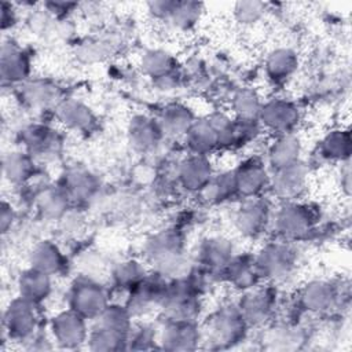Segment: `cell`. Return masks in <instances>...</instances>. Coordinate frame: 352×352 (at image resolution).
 <instances>
[{
	"instance_id": "1",
	"label": "cell",
	"mask_w": 352,
	"mask_h": 352,
	"mask_svg": "<svg viewBox=\"0 0 352 352\" xmlns=\"http://www.w3.org/2000/svg\"><path fill=\"white\" fill-rule=\"evenodd\" d=\"M248 326L249 323L238 305H224L208 320L206 341L212 348H228L245 338Z\"/></svg>"
},
{
	"instance_id": "2",
	"label": "cell",
	"mask_w": 352,
	"mask_h": 352,
	"mask_svg": "<svg viewBox=\"0 0 352 352\" xmlns=\"http://www.w3.org/2000/svg\"><path fill=\"white\" fill-rule=\"evenodd\" d=\"M183 242L175 230L154 235L146 246L147 258L155 265L157 272L165 275L177 270L183 257Z\"/></svg>"
},
{
	"instance_id": "3",
	"label": "cell",
	"mask_w": 352,
	"mask_h": 352,
	"mask_svg": "<svg viewBox=\"0 0 352 352\" xmlns=\"http://www.w3.org/2000/svg\"><path fill=\"white\" fill-rule=\"evenodd\" d=\"M36 302L23 297L12 300L4 312V330L10 340L29 341L36 336L38 315Z\"/></svg>"
},
{
	"instance_id": "4",
	"label": "cell",
	"mask_w": 352,
	"mask_h": 352,
	"mask_svg": "<svg viewBox=\"0 0 352 352\" xmlns=\"http://www.w3.org/2000/svg\"><path fill=\"white\" fill-rule=\"evenodd\" d=\"M276 231L285 239H300L312 231L315 214L308 205L290 201L286 202L274 216Z\"/></svg>"
},
{
	"instance_id": "5",
	"label": "cell",
	"mask_w": 352,
	"mask_h": 352,
	"mask_svg": "<svg viewBox=\"0 0 352 352\" xmlns=\"http://www.w3.org/2000/svg\"><path fill=\"white\" fill-rule=\"evenodd\" d=\"M69 305L85 319H96L109 305L107 293L91 279H78L69 292Z\"/></svg>"
},
{
	"instance_id": "6",
	"label": "cell",
	"mask_w": 352,
	"mask_h": 352,
	"mask_svg": "<svg viewBox=\"0 0 352 352\" xmlns=\"http://www.w3.org/2000/svg\"><path fill=\"white\" fill-rule=\"evenodd\" d=\"M261 278L279 280L287 278L296 264V254L287 243L271 242L254 257Z\"/></svg>"
},
{
	"instance_id": "7",
	"label": "cell",
	"mask_w": 352,
	"mask_h": 352,
	"mask_svg": "<svg viewBox=\"0 0 352 352\" xmlns=\"http://www.w3.org/2000/svg\"><path fill=\"white\" fill-rule=\"evenodd\" d=\"M168 283L162 274L155 272L144 276L132 290H129L128 304L125 305L132 315H142L148 312L153 307L161 305Z\"/></svg>"
},
{
	"instance_id": "8",
	"label": "cell",
	"mask_w": 352,
	"mask_h": 352,
	"mask_svg": "<svg viewBox=\"0 0 352 352\" xmlns=\"http://www.w3.org/2000/svg\"><path fill=\"white\" fill-rule=\"evenodd\" d=\"M85 318L69 308V311L58 314L51 322V333L54 341L62 348H76L88 340V329Z\"/></svg>"
},
{
	"instance_id": "9",
	"label": "cell",
	"mask_w": 352,
	"mask_h": 352,
	"mask_svg": "<svg viewBox=\"0 0 352 352\" xmlns=\"http://www.w3.org/2000/svg\"><path fill=\"white\" fill-rule=\"evenodd\" d=\"M308 169L298 161L285 168L274 170V177L270 179V186L279 199L286 202L296 201L307 187Z\"/></svg>"
},
{
	"instance_id": "10",
	"label": "cell",
	"mask_w": 352,
	"mask_h": 352,
	"mask_svg": "<svg viewBox=\"0 0 352 352\" xmlns=\"http://www.w3.org/2000/svg\"><path fill=\"white\" fill-rule=\"evenodd\" d=\"M298 117V109L293 102L278 98L261 104L258 122L278 135H285L293 133L292 131L297 125Z\"/></svg>"
},
{
	"instance_id": "11",
	"label": "cell",
	"mask_w": 352,
	"mask_h": 352,
	"mask_svg": "<svg viewBox=\"0 0 352 352\" xmlns=\"http://www.w3.org/2000/svg\"><path fill=\"white\" fill-rule=\"evenodd\" d=\"M270 205L260 197L245 198L235 214V226L245 236H258L265 230L270 221Z\"/></svg>"
},
{
	"instance_id": "12",
	"label": "cell",
	"mask_w": 352,
	"mask_h": 352,
	"mask_svg": "<svg viewBox=\"0 0 352 352\" xmlns=\"http://www.w3.org/2000/svg\"><path fill=\"white\" fill-rule=\"evenodd\" d=\"M256 287L245 292L238 307L249 324L258 326L270 320L275 309V293L271 287Z\"/></svg>"
},
{
	"instance_id": "13",
	"label": "cell",
	"mask_w": 352,
	"mask_h": 352,
	"mask_svg": "<svg viewBox=\"0 0 352 352\" xmlns=\"http://www.w3.org/2000/svg\"><path fill=\"white\" fill-rule=\"evenodd\" d=\"M234 179L238 194L245 198L258 197V194L270 186V177L264 164L257 158H249L243 161L236 170H234Z\"/></svg>"
},
{
	"instance_id": "14",
	"label": "cell",
	"mask_w": 352,
	"mask_h": 352,
	"mask_svg": "<svg viewBox=\"0 0 352 352\" xmlns=\"http://www.w3.org/2000/svg\"><path fill=\"white\" fill-rule=\"evenodd\" d=\"M198 330L194 320H166L160 336V342L162 348L170 351L192 349L201 340Z\"/></svg>"
},
{
	"instance_id": "15",
	"label": "cell",
	"mask_w": 352,
	"mask_h": 352,
	"mask_svg": "<svg viewBox=\"0 0 352 352\" xmlns=\"http://www.w3.org/2000/svg\"><path fill=\"white\" fill-rule=\"evenodd\" d=\"M212 166L205 155L192 154L179 168V180L190 191H202L212 179Z\"/></svg>"
},
{
	"instance_id": "16",
	"label": "cell",
	"mask_w": 352,
	"mask_h": 352,
	"mask_svg": "<svg viewBox=\"0 0 352 352\" xmlns=\"http://www.w3.org/2000/svg\"><path fill=\"white\" fill-rule=\"evenodd\" d=\"M337 300L336 287L326 280H314L308 283L300 296V304L304 309L315 314L329 311Z\"/></svg>"
},
{
	"instance_id": "17",
	"label": "cell",
	"mask_w": 352,
	"mask_h": 352,
	"mask_svg": "<svg viewBox=\"0 0 352 352\" xmlns=\"http://www.w3.org/2000/svg\"><path fill=\"white\" fill-rule=\"evenodd\" d=\"M223 272L234 287L243 292L256 287L261 279L254 263V257L248 256L232 257Z\"/></svg>"
},
{
	"instance_id": "18",
	"label": "cell",
	"mask_w": 352,
	"mask_h": 352,
	"mask_svg": "<svg viewBox=\"0 0 352 352\" xmlns=\"http://www.w3.org/2000/svg\"><path fill=\"white\" fill-rule=\"evenodd\" d=\"M18 287L21 297L38 304L51 293V275L30 267L21 274Z\"/></svg>"
},
{
	"instance_id": "19",
	"label": "cell",
	"mask_w": 352,
	"mask_h": 352,
	"mask_svg": "<svg viewBox=\"0 0 352 352\" xmlns=\"http://www.w3.org/2000/svg\"><path fill=\"white\" fill-rule=\"evenodd\" d=\"M199 258L206 270L224 271L232 258V245L220 236L209 238L201 246Z\"/></svg>"
},
{
	"instance_id": "20",
	"label": "cell",
	"mask_w": 352,
	"mask_h": 352,
	"mask_svg": "<svg viewBox=\"0 0 352 352\" xmlns=\"http://www.w3.org/2000/svg\"><path fill=\"white\" fill-rule=\"evenodd\" d=\"M301 144L298 138L293 133L278 135V139L271 144L268 150V161L274 170L285 168L287 165L300 161Z\"/></svg>"
},
{
	"instance_id": "21",
	"label": "cell",
	"mask_w": 352,
	"mask_h": 352,
	"mask_svg": "<svg viewBox=\"0 0 352 352\" xmlns=\"http://www.w3.org/2000/svg\"><path fill=\"white\" fill-rule=\"evenodd\" d=\"M30 264L33 268L52 276L63 270L65 256L62 254L59 248L51 241H41L32 250Z\"/></svg>"
},
{
	"instance_id": "22",
	"label": "cell",
	"mask_w": 352,
	"mask_h": 352,
	"mask_svg": "<svg viewBox=\"0 0 352 352\" xmlns=\"http://www.w3.org/2000/svg\"><path fill=\"white\" fill-rule=\"evenodd\" d=\"M186 142L194 154L206 155L219 144V136L209 120L194 121L186 133Z\"/></svg>"
},
{
	"instance_id": "23",
	"label": "cell",
	"mask_w": 352,
	"mask_h": 352,
	"mask_svg": "<svg viewBox=\"0 0 352 352\" xmlns=\"http://www.w3.org/2000/svg\"><path fill=\"white\" fill-rule=\"evenodd\" d=\"M161 126L146 117H136L129 126V140L135 150H153L161 138Z\"/></svg>"
},
{
	"instance_id": "24",
	"label": "cell",
	"mask_w": 352,
	"mask_h": 352,
	"mask_svg": "<svg viewBox=\"0 0 352 352\" xmlns=\"http://www.w3.org/2000/svg\"><path fill=\"white\" fill-rule=\"evenodd\" d=\"M29 73V59L26 54L15 45H4L1 52V74L4 81L18 82Z\"/></svg>"
},
{
	"instance_id": "25",
	"label": "cell",
	"mask_w": 352,
	"mask_h": 352,
	"mask_svg": "<svg viewBox=\"0 0 352 352\" xmlns=\"http://www.w3.org/2000/svg\"><path fill=\"white\" fill-rule=\"evenodd\" d=\"M298 60L296 54L289 48H278L270 54L265 62L268 77L275 82L286 81L297 69Z\"/></svg>"
},
{
	"instance_id": "26",
	"label": "cell",
	"mask_w": 352,
	"mask_h": 352,
	"mask_svg": "<svg viewBox=\"0 0 352 352\" xmlns=\"http://www.w3.org/2000/svg\"><path fill=\"white\" fill-rule=\"evenodd\" d=\"M128 336L96 322L92 331L88 334L87 342H89V348L94 351H117L126 348Z\"/></svg>"
},
{
	"instance_id": "27",
	"label": "cell",
	"mask_w": 352,
	"mask_h": 352,
	"mask_svg": "<svg viewBox=\"0 0 352 352\" xmlns=\"http://www.w3.org/2000/svg\"><path fill=\"white\" fill-rule=\"evenodd\" d=\"M319 153L329 161H344L348 160L351 153V138L349 132L344 129L331 131L323 138L319 146Z\"/></svg>"
},
{
	"instance_id": "28",
	"label": "cell",
	"mask_w": 352,
	"mask_h": 352,
	"mask_svg": "<svg viewBox=\"0 0 352 352\" xmlns=\"http://www.w3.org/2000/svg\"><path fill=\"white\" fill-rule=\"evenodd\" d=\"M23 144L32 154H47L55 148L58 140L54 131L44 125H32L23 131Z\"/></svg>"
},
{
	"instance_id": "29",
	"label": "cell",
	"mask_w": 352,
	"mask_h": 352,
	"mask_svg": "<svg viewBox=\"0 0 352 352\" xmlns=\"http://www.w3.org/2000/svg\"><path fill=\"white\" fill-rule=\"evenodd\" d=\"M58 118L66 126L73 129H84L91 125L94 117L87 106L76 100H65L58 106Z\"/></svg>"
},
{
	"instance_id": "30",
	"label": "cell",
	"mask_w": 352,
	"mask_h": 352,
	"mask_svg": "<svg viewBox=\"0 0 352 352\" xmlns=\"http://www.w3.org/2000/svg\"><path fill=\"white\" fill-rule=\"evenodd\" d=\"M201 192L209 202L227 201L230 197L238 194L234 172H226L217 177H212Z\"/></svg>"
},
{
	"instance_id": "31",
	"label": "cell",
	"mask_w": 352,
	"mask_h": 352,
	"mask_svg": "<svg viewBox=\"0 0 352 352\" xmlns=\"http://www.w3.org/2000/svg\"><path fill=\"white\" fill-rule=\"evenodd\" d=\"M4 173L12 183H25L33 176V162L25 153H12L4 160Z\"/></svg>"
},
{
	"instance_id": "32",
	"label": "cell",
	"mask_w": 352,
	"mask_h": 352,
	"mask_svg": "<svg viewBox=\"0 0 352 352\" xmlns=\"http://www.w3.org/2000/svg\"><path fill=\"white\" fill-rule=\"evenodd\" d=\"M192 122H194L192 117L186 107L170 106L164 111L160 126L162 132L166 131L168 133L179 135V133H187Z\"/></svg>"
},
{
	"instance_id": "33",
	"label": "cell",
	"mask_w": 352,
	"mask_h": 352,
	"mask_svg": "<svg viewBox=\"0 0 352 352\" xmlns=\"http://www.w3.org/2000/svg\"><path fill=\"white\" fill-rule=\"evenodd\" d=\"M144 276H146L144 267L135 260L122 261L113 271L114 283L118 287L128 289V290H132Z\"/></svg>"
},
{
	"instance_id": "34",
	"label": "cell",
	"mask_w": 352,
	"mask_h": 352,
	"mask_svg": "<svg viewBox=\"0 0 352 352\" xmlns=\"http://www.w3.org/2000/svg\"><path fill=\"white\" fill-rule=\"evenodd\" d=\"M60 187L69 199H84L92 194L95 184L91 175L81 170H74L66 177L65 184Z\"/></svg>"
},
{
	"instance_id": "35",
	"label": "cell",
	"mask_w": 352,
	"mask_h": 352,
	"mask_svg": "<svg viewBox=\"0 0 352 352\" xmlns=\"http://www.w3.org/2000/svg\"><path fill=\"white\" fill-rule=\"evenodd\" d=\"M69 197L63 191L62 187H56L52 190L43 191L41 195L38 197V206L43 213L51 217H58L63 214L65 208L67 206Z\"/></svg>"
},
{
	"instance_id": "36",
	"label": "cell",
	"mask_w": 352,
	"mask_h": 352,
	"mask_svg": "<svg viewBox=\"0 0 352 352\" xmlns=\"http://www.w3.org/2000/svg\"><path fill=\"white\" fill-rule=\"evenodd\" d=\"M143 66L147 70L148 74H151L153 77H157L160 80L162 78H169L170 72H172V58L162 52V51H151L147 54V56L143 60Z\"/></svg>"
},
{
	"instance_id": "37",
	"label": "cell",
	"mask_w": 352,
	"mask_h": 352,
	"mask_svg": "<svg viewBox=\"0 0 352 352\" xmlns=\"http://www.w3.org/2000/svg\"><path fill=\"white\" fill-rule=\"evenodd\" d=\"M234 107L239 118H258L261 104L254 92L242 89L234 96Z\"/></svg>"
},
{
	"instance_id": "38",
	"label": "cell",
	"mask_w": 352,
	"mask_h": 352,
	"mask_svg": "<svg viewBox=\"0 0 352 352\" xmlns=\"http://www.w3.org/2000/svg\"><path fill=\"white\" fill-rule=\"evenodd\" d=\"M154 340V334L151 327H148L147 324H140L138 327L131 329L129 334H128V341L126 344H131V348H138V349H146L150 348V342Z\"/></svg>"
},
{
	"instance_id": "39",
	"label": "cell",
	"mask_w": 352,
	"mask_h": 352,
	"mask_svg": "<svg viewBox=\"0 0 352 352\" xmlns=\"http://www.w3.org/2000/svg\"><path fill=\"white\" fill-rule=\"evenodd\" d=\"M263 11L261 3H239L236 6V14L239 15V19L245 23L253 22L260 18Z\"/></svg>"
},
{
	"instance_id": "40",
	"label": "cell",
	"mask_w": 352,
	"mask_h": 352,
	"mask_svg": "<svg viewBox=\"0 0 352 352\" xmlns=\"http://www.w3.org/2000/svg\"><path fill=\"white\" fill-rule=\"evenodd\" d=\"M51 87L45 85V84H33L30 87H28L26 94H28V99L33 103V104H44L47 102H50L51 99Z\"/></svg>"
},
{
	"instance_id": "41",
	"label": "cell",
	"mask_w": 352,
	"mask_h": 352,
	"mask_svg": "<svg viewBox=\"0 0 352 352\" xmlns=\"http://www.w3.org/2000/svg\"><path fill=\"white\" fill-rule=\"evenodd\" d=\"M12 220H14V212H12L11 205L7 202H3V205H1V230H3V232H7Z\"/></svg>"
}]
</instances>
